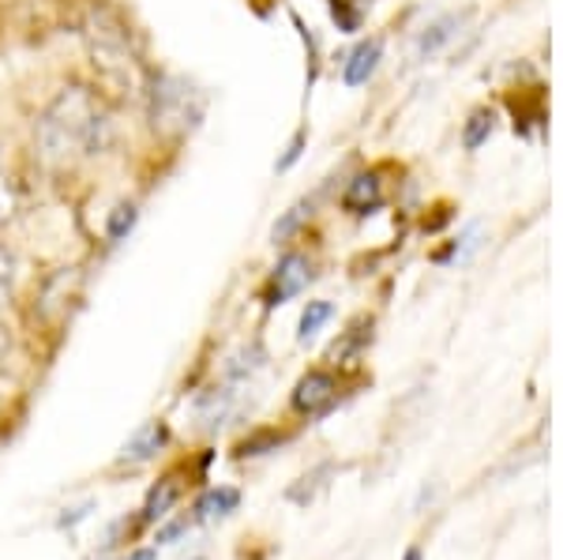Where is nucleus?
<instances>
[{
    "mask_svg": "<svg viewBox=\"0 0 563 560\" xmlns=\"http://www.w3.org/2000/svg\"><path fill=\"white\" fill-rule=\"evenodd\" d=\"M379 57H384V42H379V39L361 42L357 50L346 57V65H342V79H346V87H365L368 79L376 76Z\"/></svg>",
    "mask_w": 563,
    "mask_h": 560,
    "instance_id": "6",
    "label": "nucleus"
},
{
    "mask_svg": "<svg viewBox=\"0 0 563 560\" xmlns=\"http://www.w3.org/2000/svg\"><path fill=\"white\" fill-rule=\"evenodd\" d=\"M402 560H421V549H406V557Z\"/></svg>",
    "mask_w": 563,
    "mask_h": 560,
    "instance_id": "19",
    "label": "nucleus"
},
{
    "mask_svg": "<svg viewBox=\"0 0 563 560\" xmlns=\"http://www.w3.org/2000/svg\"><path fill=\"white\" fill-rule=\"evenodd\" d=\"M334 316V305L331 301H308V309L301 316V342H312L320 336V328Z\"/></svg>",
    "mask_w": 563,
    "mask_h": 560,
    "instance_id": "13",
    "label": "nucleus"
},
{
    "mask_svg": "<svg viewBox=\"0 0 563 560\" xmlns=\"http://www.w3.org/2000/svg\"><path fill=\"white\" fill-rule=\"evenodd\" d=\"M493 121H496L493 110H474V113H470V121L462 124V147L477 151L481 143H485L488 135H493Z\"/></svg>",
    "mask_w": 563,
    "mask_h": 560,
    "instance_id": "12",
    "label": "nucleus"
},
{
    "mask_svg": "<svg viewBox=\"0 0 563 560\" xmlns=\"http://www.w3.org/2000/svg\"><path fill=\"white\" fill-rule=\"evenodd\" d=\"M124 560H158V549H140V553L124 557Z\"/></svg>",
    "mask_w": 563,
    "mask_h": 560,
    "instance_id": "18",
    "label": "nucleus"
},
{
    "mask_svg": "<svg viewBox=\"0 0 563 560\" xmlns=\"http://www.w3.org/2000/svg\"><path fill=\"white\" fill-rule=\"evenodd\" d=\"M162 444H166V426H162V421H147V426L135 429V437L124 444L121 463H147V459L158 455Z\"/></svg>",
    "mask_w": 563,
    "mask_h": 560,
    "instance_id": "8",
    "label": "nucleus"
},
{
    "mask_svg": "<svg viewBox=\"0 0 563 560\" xmlns=\"http://www.w3.org/2000/svg\"><path fill=\"white\" fill-rule=\"evenodd\" d=\"M308 283H312V264H308L305 256H297V252H289V256L275 267V278H271L267 301H271V305L289 301V297L301 294Z\"/></svg>",
    "mask_w": 563,
    "mask_h": 560,
    "instance_id": "4",
    "label": "nucleus"
},
{
    "mask_svg": "<svg viewBox=\"0 0 563 560\" xmlns=\"http://www.w3.org/2000/svg\"><path fill=\"white\" fill-rule=\"evenodd\" d=\"M0 350H4V339H0Z\"/></svg>",
    "mask_w": 563,
    "mask_h": 560,
    "instance_id": "20",
    "label": "nucleus"
},
{
    "mask_svg": "<svg viewBox=\"0 0 563 560\" xmlns=\"http://www.w3.org/2000/svg\"><path fill=\"white\" fill-rule=\"evenodd\" d=\"M8 169H4V162H0V222L12 215V185H8Z\"/></svg>",
    "mask_w": 563,
    "mask_h": 560,
    "instance_id": "17",
    "label": "nucleus"
},
{
    "mask_svg": "<svg viewBox=\"0 0 563 560\" xmlns=\"http://www.w3.org/2000/svg\"><path fill=\"white\" fill-rule=\"evenodd\" d=\"M455 26H459L455 15H448V20L432 23L429 31L421 34V42H417V53H421V57H432V53H440L443 45H448L451 39H455Z\"/></svg>",
    "mask_w": 563,
    "mask_h": 560,
    "instance_id": "11",
    "label": "nucleus"
},
{
    "mask_svg": "<svg viewBox=\"0 0 563 560\" xmlns=\"http://www.w3.org/2000/svg\"><path fill=\"white\" fill-rule=\"evenodd\" d=\"M180 496V485L174 477H166V482H158V490H151L147 504H143V523H154V519H166L169 508H174V501Z\"/></svg>",
    "mask_w": 563,
    "mask_h": 560,
    "instance_id": "10",
    "label": "nucleus"
},
{
    "mask_svg": "<svg viewBox=\"0 0 563 560\" xmlns=\"http://www.w3.org/2000/svg\"><path fill=\"white\" fill-rule=\"evenodd\" d=\"M90 57H95V72L102 84L117 87V90H143L140 65H135L129 42H124L117 31L95 26V31H90Z\"/></svg>",
    "mask_w": 563,
    "mask_h": 560,
    "instance_id": "3",
    "label": "nucleus"
},
{
    "mask_svg": "<svg viewBox=\"0 0 563 560\" xmlns=\"http://www.w3.org/2000/svg\"><path fill=\"white\" fill-rule=\"evenodd\" d=\"M147 106H151V124L162 135H185L203 121V95L196 84H188L185 76L174 72H158L147 79Z\"/></svg>",
    "mask_w": 563,
    "mask_h": 560,
    "instance_id": "2",
    "label": "nucleus"
},
{
    "mask_svg": "<svg viewBox=\"0 0 563 560\" xmlns=\"http://www.w3.org/2000/svg\"><path fill=\"white\" fill-rule=\"evenodd\" d=\"M334 399H339V384L331 373H308L294 392V406L301 414H323Z\"/></svg>",
    "mask_w": 563,
    "mask_h": 560,
    "instance_id": "5",
    "label": "nucleus"
},
{
    "mask_svg": "<svg viewBox=\"0 0 563 560\" xmlns=\"http://www.w3.org/2000/svg\"><path fill=\"white\" fill-rule=\"evenodd\" d=\"M305 215H308V204H297V207H294V211H289V215H286V219H282V222L275 226V241H286V238H289V233H294V230H297V226H301V222H305Z\"/></svg>",
    "mask_w": 563,
    "mask_h": 560,
    "instance_id": "16",
    "label": "nucleus"
},
{
    "mask_svg": "<svg viewBox=\"0 0 563 560\" xmlns=\"http://www.w3.org/2000/svg\"><path fill=\"white\" fill-rule=\"evenodd\" d=\"M379 204H384V185H379L376 174H357L350 180L346 196H342V207L353 215H368V211H376Z\"/></svg>",
    "mask_w": 563,
    "mask_h": 560,
    "instance_id": "7",
    "label": "nucleus"
},
{
    "mask_svg": "<svg viewBox=\"0 0 563 560\" xmlns=\"http://www.w3.org/2000/svg\"><path fill=\"white\" fill-rule=\"evenodd\" d=\"M12 283H15V260H12V252H8V249H0V301H8Z\"/></svg>",
    "mask_w": 563,
    "mask_h": 560,
    "instance_id": "15",
    "label": "nucleus"
},
{
    "mask_svg": "<svg viewBox=\"0 0 563 560\" xmlns=\"http://www.w3.org/2000/svg\"><path fill=\"white\" fill-rule=\"evenodd\" d=\"M38 155L49 166H71L79 158H95L113 143V117L102 95L90 87H65L34 124Z\"/></svg>",
    "mask_w": 563,
    "mask_h": 560,
    "instance_id": "1",
    "label": "nucleus"
},
{
    "mask_svg": "<svg viewBox=\"0 0 563 560\" xmlns=\"http://www.w3.org/2000/svg\"><path fill=\"white\" fill-rule=\"evenodd\" d=\"M135 219H140V211H135V204H121L113 211V219H109V241H121L124 233H132Z\"/></svg>",
    "mask_w": 563,
    "mask_h": 560,
    "instance_id": "14",
    "label": "nucleus"
},
{
    "mask_svg": "<svg viewBox=\"0 0 563 560\" xmlns=\"http://www.w3.org/2000/svg\"><path fill=\"white\" fill-rule=\"evenodd\" d=\"M241 504L238 490H211L196 501V519H218V516H230L233 508Z\"/></svg>",
    "mask_w": 563,
    "mask_h": 560,
    "instance_id": "9",
    "label": "nucleus"
}]
</instances>
